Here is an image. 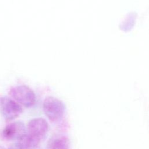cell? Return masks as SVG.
Instances as JSON below:
<instances>
[{
  "instance_id": "cell-1",
  "label": "cell",
  "mask_w": 149,
  "mask_h": 149,
  "mask_svg": "<svg viewBox=\"0 0 149 149\" xmlns=\"http://www.w3.org/2000/svg\"><path fill=\"white\" fill-rule=\"evenodd\" d=\"M42 108L45 115L52 122L61 120L66 110L64 103L53 97H48L44 100Z\"/></svg>"
},
{
  "instance_id": "cell-2",
  "label": "cell",
  "mask_w": 149,
  "mask_h": 149,
  "mask_svg": "<svg viewBox=\"0 0 149 149\" xmlns=\"http://www.w3.org/2000/svg\"><path fill=\"white\" fill-rule=\"evenodd\" d=\"M9 94L17 102L26 107L33 106L36 101V95L34 91L25 85L13 87L9 90Z\"/></svg>"
},
{
  "instance_id": "cell-3",
  "label": "cell",
  "mask_w": 149,
  "mask_h": 149,
  "mask_svg": "<svg viewBox=\"0 0 149 149\" xmlns=\"http://www.w3.org/2000/svg\"><path fill=\"white\" fill-rule=\"evenodd\" d=\"M22 108L16 101L7 97L0 98V112L6 120H12L22 112Z\"/></svg>"
},
{
  "instance_id": "cell-4",
  "label": "cell",
  "mask_w": 149,
  "mask_h": 149,
  "mask_svg": "<svg viewBox=\"0 0 149 149\" xmlns=\"http://www.w3.org/2000/svg\"><path fill=\"white\" fill-rule=\"evenodd\" d=\"M48 130V124L45 119L36 118L30 120L27 126V133L40 141L45 136Z\"/></svg>"
},
{
  "instance_id": "cell-5",
  "label": "cell",
  "mask_w": 149,
  "mask_h": 149,
  "mask_svg": "<svg viewBox=\"0 0 149 149\" xmlns=\"http://www.w3.org/2000/svg\"><path fill=\"white\" fill-rule=\"evenodd\" d=\"M26 130L27 129L22 122L16 121L6 125L3 130L2 134L7 140H19L27 133Z\"/></svg>"
},
{
  "instance_id": "cell-6",
  "label": "cell",
  "mask_w": 149,
  "mask_h": 149,
  "mask_svg": "<svg viewBox=\"0 0 149 149\" xmlns=\"http://www.w3.org/2000/svg\"><path fill=\"white\" fill-rule=\"evenodd\" d=\"M47 149H70V141L64 135L53 136L48 141Z\"/></svg>"
},
{
  "instance_id": "cell-7",
  "label": "cell",
  "mask_w": 149,
  "mask_h": 149,
  "mask_svg": "<svg viewBox=\"0 0 149 149\" xmlns=\"http://www.w3.org/2000/svg\"><path fill=\"white\" fill-rule=\"evenodd\" d=\"M40 142L39 140L32 137L27 133L17 141L21 149H36Z\"/></svg>"
},
{
  "instance_id": "cell-8",
  "label": "cell",
  "mask_w": 149,
  "mask_h": 149,
  "mask_svg": "<svg viewBox=\"0 0 149 149\" xmlns=\"http://www.w3.org/2000/svg\"><path fill=\"white\" fill-rule=\"evenodd\" d=\"M8 149H21V148H20L19 144H18V143L17 142L16 143H14V144L10 145Z\"/></svg>"
},
{
  "instance_id": "cell-9",
  "label": "cell",
  "mask_w": 149,
  "mask_h": 149,
  "mask_svg": "<svg viewBox=\"0 0 149 149\" xmlns=\"http://www.w3.org/2000/svg\"><path fill=\"white\" fill-rule=\"evenodd\" d=\"M0 149H5L3 147H2V146H0Z\"/></svg>"
}]
</instances>
